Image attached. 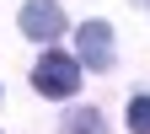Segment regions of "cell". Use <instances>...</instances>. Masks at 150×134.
Instances as JSON below:
<instances>
[{
	"mask_svg": "<svg viewBox=\"0 0 150 134\" xmlns=\"http://www.w3.org/2000/svg\"><path fill=\"white\" fill-rule=\"evenodd\" d=\"M64 134H102V113H91V107H75L70 118H64Z\"/></svg>",
	"mask_w": 150,
	"mask_h": 134,
	"instance_id": "4",
	"label": "cell"
},
{
	"mask_svg": "<svg viewBox=\"0 0 150 134\" xmlns=\"http://www.w3.org/2000/svg\"><path fill=\"white\" fill-rule=\"evenodd\" d=\"M75 43H81V65L86 70H107L112 65V32H107V22H86L75 32Z\"/></svg>",
	"mask_w": 150,
	"mask_h": 134,
	"instance_id": "3",
	"label": "cell"
},
{
	"mask_svg": "<svg viewBox=\"0 0 150 134\" xmlns=\"http://www.w3.org/2000/svg\"><path fill=\"white\" fill-rule=\"evenodd\" d=\"M129 129H134V134H150V97H134V102H129Z\"/></svg>",
	"mask_w": 150,
	"mask_h": 134,
	"instance_id": "5",
	"label": "cell"
},
{
	"mask_svg": "<svg viewBox=\"0 0 150 134\" xmlns=\"http://www.w3.org/2000/svg\"><path fill=\"white\" fill-rule=\"evenodd\" d=\"M22 32L32 43H54V38L64 32V11L54 6V0H27L22 6Z\"/></svg>",
	"mask_w": 150,
	"mask_h": 134,
	"instance_id": "2",
	"label": "cell"
},
{
	"mask_svg": "<svg viewBox=\"0 0 150 134\" xmlns=\"http://www.w3.org/2000/svg\"><path fill=\"white\" fill-rule=\"evenodd\" d=\"M32 86L43 91V97H70L75 86H81V59H70V54H43L38 59V70H32Z\"/></svg>",
	"mask_w": 150,
	"mask_h": 134,
	"instance_id": "1",
	"label": "cell"
}]
</instances>
